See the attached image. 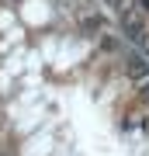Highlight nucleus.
Returning a JSON list of instances; mask_svg holds the SVG:
<instances>
[{"label": "nucleus", "mask_w": 149, "mask_h": 156, "mask_svg": "<svg viewBox=\"0 0 149 156\" xmlns=\"http://www.w3.org/2000/svg\"><path fill=\"white\" fill-rule=\"evenodd\" d=\"M0 24L42 90L0 156H149V59L101 0H0Z\"/></svg>", "instance_id": "nucleus-1"}, {"label": "nucleus", "mask_w": 149, "mask_h": 156, "mask_svg": "<svg viewBox=\"0 0 149 156\" xmlns=\"http://www.w3.org/2000/svg\"><path fill=\"white\" fill-rule=\"evenodd\" d=\"M125 38L149 59V0H101Z\"/></svg>", "instance_id": "nucleus-2"}]
</instances>
